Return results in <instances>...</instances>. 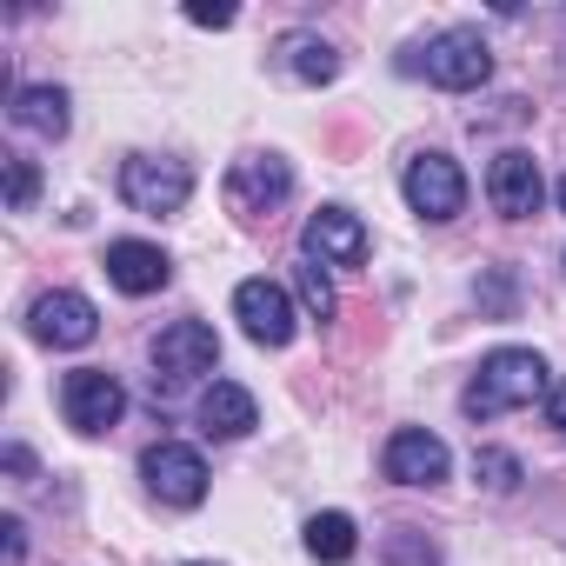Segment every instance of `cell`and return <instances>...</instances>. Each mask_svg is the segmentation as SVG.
<instances>
[{
    "mask_svg": "<svg viewBox=\"0 0 566 566\" xmlns=\"http://www.w3.org/2000/svg\"><path fill=\"white\" fill-rule=\"evenodd\" d=\"M546 427L566 433V380H553V394H546Z\"/></svg>",
    "mask_w": 566,
    "mask_h": 566,
    "instance_id": "cell-26",
    "label": "cell"
},
{
    "mask_svg": "<svg viewBox=\"0 0 566 566\" xmlns=\"http://www.w3.org/2000/svg\"><path fill=\"white\" fill-rule=\"evenodd\" d=\"M193 566H207V559H193Z\"/></svg>",
    "mask_w": 566,
    "mask_h": 566,
    "instance_id": "cell-29",
    "label": "cell"
},
{
    "mask_svg": "<svg viewBox=\"0 0 566 566\" xmlns=\"http://www.w3.org/2000/svg\"><path fill=\"white\" fill-rule=\"evenodd\" d=\"M486 74H493V54H486L480 28H447V34L427 41V81L433 87L473 94V87H486Z\"/></svg>",
    "mask_w": 566,
    "mask_h": 566,
    "instance_id": "cell-4",
    "label": "cell"
},
{
    "mask_svg": "<svg viewBox=\"0 0 566 566\" xmlns=\"http://www.w3.org/2000/svg\"><path fill=\"white\" fill-rule=\"evenodd\" d=\"M14 127H28V134H41V140H61V134L74 127L67 94H61V87H21V94H14Z\"/></svg>",
    "mask_w": 566,
    "mask_h": 566,
    "instance_id": "cell-16",
    "label": "cell"
},
{
    "mask_svg": "<svg viewBox=\"0 0 566 566\" xmlns=\"http://www.w3.org/2000/svg\"><path fill=\"white\" fill-rule=\"evenodd\" d=\"M280 67H287L294 81H307V87H327L340 74V54L321 34H287V41H280Z\"/></svg>",
    "mask_w": 566,
    "mask_h": 566,
    "instance_id": "cell-17",
    "label": "cell"
},
{
    "mask_svg": "<svg viewBox=\"0 0 566 566\" xmlns=\"http://www.w3.org/2000/svg\"><path fill=\"white\" fill-rule=\"evenodd\" d=\"M28 334L41 347H87L101 334V314H94L87 294H41L34 314H28Z\"/></svg>",
    "mask_w": 566,
    "mask_h": 566,
    "instance_id": "cell-11",
    "label": "cell"
},
{
    "mask_svg": "<svg viewBox=\"0 0 566 566\" xmlns=\"http://www.w3.org/2000/svg\"><path fill=\"white\" fill-rule=\"evenodd\" d=\"M539 394H553V387H546V360H539L533 347H500V354L480 360V374L467 380L460 407H467V420H493V413L533 407Z\"/></svg>",
    "mask_w": 566,
    "mask_h": 566,
    "instance_id": "cell-1",
    "label": "cell"
},
{
    "mask_svg": "<svg viewBox=\"0 0 566 566\" xmlns=\"http://www.w3.org/2000/svg\"><path fill=\"white\" fill-rule=\"evenodd\" d=\"M140 480H147V493H154L160 506H200V500H207V460H200L193 447H180V440L147 447V453H140Z\"/></svg>",
    "mask_w": 566,
    "mask_h": 566,
    "instance_id": "cell-5",
    "label": "cell"
},
{
    "mask_svg": "<svg viewBox=\"0 0 566 566\" xmlns=\"http://www.w3.org/2000/svg\"><path fill=\"white\" fill-rule=\"evenodd\" d=\"M473 473H480L493 493H513V486H520V460L500 453V447H480V453H473Z\"/></svg>",
    "mask_w": 566,
    "mask_h": 566,
    "instance_id": "cell-21",
    "label": "cell"
},
{
    "mask_svg": "<svg viewBox=\"0 0 566 566\" xmlns=\"http://www.w3.org/2000/svg\"><path fill=\"white\" fill-rule=\"evenodd\" d=\"M559 207H566V180H559Z\"/></svg>",
    "mask_w": 566,
    "mask_h": 566,
    "instance_id": "cell-28",
    "label": "cell"
},
{
    "mask_svg": "<svg viewBox=\"0 0 566 566\" xmlns=\"http://www.w3.org/2000/svg\"><path fill=\"white\" fill-rule=\"evenodd\" d=\"M287 193H294V167L280 160V154H247V160H233V174H227V207H233L240 220L273 213Z\"/></svg>",
    "mask_w": 566,
    "mask_h": 566,
    "instance_id": "cell-6",
    "label": "cell"
},
{
    "mask_svg": "<svg viewBox=\"0 0 566 566\" xmlns=\"http://www.w3.org/2000/svg\"><path fill=\"white\" fill-rule=\"evenodd\" d=\"M107 280H114L120 294L140 301V294H160L167 280H174V260L160 247H147V240H114L107 247Z\"/></svg>",
    "mask_w": 566,
    "mask_h": 566,
    "instance_id": "cell-14",
    "label": "cell"
},
{
    "mask_svg": "<svg viewBox=\"0 0 566 566\" xmlns=\"http://www.w3.org/2000/svg\"><path fill=\"white\" fill-rule=\"evenodd\" d=\"M480 301H486L493 314H506V307H513V280H506V266H500V273L486 280V287H480Z\"/></svg>",
    "mask_w": 566,
    "mask_h": 566,
    "instance_id": "cell-24",
    "label": "cell"
},
{
    "mask_svg": "<svg viewBox=\"0 0 566 566\" xmlns=\"http://www.w3.org/2000/svg\"><path fill=\"white\" fill-rule=\"evenodd\" d=\"M253 427H260V407H253L247 387L213 380V387L200 394V433H207V440H240V433H253Z\"/></svg>",
    "mask_w": 566,
    "mask_h": 566,
    "instance_id": "cell-15",
    "label": "cell"
},
{
    "mask_svg": "<svg viewBox=\"0 0 566 566\" xmlns=\"http://www.w3.org/2000/svg\"><path fill=\"white\" fill-rule=\"evenodd\" d=\"M233 314H240L253 347H287L294 340V301H287V287H273V280H240Z\"/></svg>",
    "mask_w": 566,
    "mask_h": 566,
    "instance_id": "cell-9",
    "label": "cell"
},
{
    "mask_svg": "<svg viewBox=\"0 0 566 566\" xmlns=\"http://www.w3.org/2000/svg\"><path fill=\"white\" fill-rule=\"evenodd\" d=\"M294 287H301V301H307V314H314V321H334V307H340V301H334V280L321 273V260H301V266H294Z\"/></svg>",
    "mask_w": 566,
    "mask_h": 566,
    "instance_id": "cell-20",
    "label": "cell"
},
{
    "mask_svg": "<svg viewBox=\"0 0 566 566\" xmlns=\"http://www.w3.org/2000/svg\"><path fill=\"white\" fill-rule=\"evenodd\" d=\"M380 559H387V566H440V546H433L420 526H394L387 546H380Z\"/></svg>",
    "mask_w": 566,
    "mask_h": 566,
    "instance_id": "cell-19",
    "label": "cell"
},
{
    "mask_svg": "<svg viewBox=\"0 0 566 566\" xmlns=\"http://www.w3.org/2000/svg\"><path fill=\"white\" fill-rule=\"evenodd\" d=\"M400 193H407V207H413L420 220H453V213L467 207V174H460L447 154H413Z\"/></svg>",
    "mask_w": 566,
    "mask_h": 566,
    "instance_id": "cell-7",
    "label": "cell"
},
{
    "mask_svg": "<svg viewBox=\"0 0 566 566\" xmlns=\"http://www.w3.org/2000/svg\"><path fill=\"white\" fill-rule=\"evenodd\" d=\"M447 467H453V453H447V440L427 433V427H400V433L387 440V480H400V486H440Z\"/></svg>",
    "mask_w": 566,
    "mask_h": 566,
    "instance_id": "cell-12",
    "label": "cell"
},
{
    "mask_svg": "<svg viewBox=\"0 0 566 566\" xmlns=\"http://www.w3.org/2000/svg\"><path fill=\"white\" fill-rule=\"evenodd\" d=\"M187 21H193V28H233V8H207V0H193Z\"/></svg>",
    "mask_w": 566,
    "mask_h": 566,
    "instance_id": "cell-25",
    "label": "cell"
},
{
    "mask_svg": "<svg viewBox=\"0 0 566 566\" xmlns=\"http://www.w3.org/2000/svg\"><path fill=\"white\" fill-rule=\"evenodd\" d=\"M0 460H8V473H14V480H34V453H28V447H8Z\"/></svg>",
    "mask_w": 566,
    "mask_h": 566,
    "instance_id": "cell-27",
    "label": "cell"
},
{
    "mask_svg": "<svg viewBox=\"0 0 566 566\" xmlns=\"http://www.w3.org/2000/svg\"><path fill=\"white\" fill-rule=\"evenodd\" d=\"M301 240H307V260H321V266H360L367 260V227L347 207H321Z\"/></svg>",
    "mask_w": 566,
    "mask_h": 566,
    "instance_id": "cell-13",
    "label": "cell"
},
{
    "mask_svg": "<svg viewBox=\"0 0 566 566\" xmlns=\"http://www.w3.org/2000/svg\"><path fill=\"white\" fill-rule=\"evenodd\" d=\"M61 413H67L74 433H107V427H120V413H127V387H120L107 367H74V374L61 380Z\"/></svg>",
    "mask_w": 566,
    "mask_h": 566,
    "instance_id": "cell-3",
    "label": "cell"
},
{
    "mask_svg": "<svg viewBox=\"0 0 566 566\" xmlns=\"http://www.w3.org/2000/svg\"><path fill=\"white\" fill-rule=\"evenodd\" d=\"M307 553L327 559V566H347V559L360 553L354 520H347V513H314V520H307Z\"/></svg>",
    "mask_w": 566,
    "mask_h": 566,
    "instance_id": "cell-18",
    "label": "cell"
},
{
    "mask_svg": "<svg viewBox=\"0 0 566 566\" xmlns=\"http://www.w3.org/2000/svg\"><path fill=\"white\" fill-rule=\"evenodd\" d=\"M187 193H193V174H187V160H167V154H134L127 167H120V200L134 207V213H180L187 207Z\"/></svg>",
    "mask_w": 566,
    "mask_h": 566,
    "instance_id": "cell-2",
    "label": "cell"
},
{
    "mask_svg": "<svg viewBox=\"0 0 566 566\" xmlns=\"http://www.w3.org/2000/svg\"><path fill=\"white\" fill-rule=\"evenodd\" d=\"M34 193H41V167H34V160H8V207L28 213Z\"/></svg>",
    "mask_w": 566,
    "mask_h": 566,
    "instance_id": "cell-22",
    "label": "cell"
},
{
    "mask_svg": "<svg viewBox=\"0 0 566 566\" xmlns=\"http://www.w3.org/2000/svg\"><path fill=\"white\" fill-rule=\"evenodd\" d=\"M28 559V526L8 513V520H0V566H21Z\"/></svg>",
    "mask_w": 566,
    "mask_h": 566,
    "instance_id": "cell-23",
    "label": "cell"
},
{
    "mask_svg": "<svg viewBox=\"0 0 566 566\" xmlns=\"http://www.w3.org/2000/svg\"><path fill=\"white\" fill-rule=\"evenodd\" d=\"M213 360H220L213 327H207V321H174V327L154 340V387H160V380H167V387H187V380L213 374Z\"/></svg>",
    "mask_w": 566,
    "mask_h": 566,
    "instance_id": "cell-8",
    "label": "cell"
},
{
    "mask_svg": "<svg viewBox=\"0 0 566 566\" xmlns=\"http://www.w3.org/2000/svg\"><path fill=\"white\" fill-rule=\"evenodd\" d=\"M486 200H493V213H500V220H533V213H539V200H546L539 160H533V154H520V147H506V154L486 167Z\"/></svg>",
    "mask_w": 566,
    "mask_h": 566,
    "instance_id": "cell-10",
    "label": "cell"
}]
</instances>
